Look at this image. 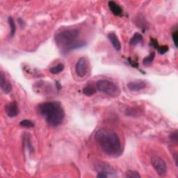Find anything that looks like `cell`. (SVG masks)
<instances>
[{
    "label": "cell",
    "instance_id": "obj_20",
    "mask_svg": "<svg viewBox=\"0 0 178 178\" xmlns=\"http://www.w3.org/2000/svg\"><path fill=\"white\" fill-rule=\"evenodd\" d=\"M157 51H158V52L160 55H164V54L168 51V47L166 45L159 46L158 48H157Z\"/></svg>",
    "mask_w": 178,
    "mask_h": 178
},
{
    "label": "cell",
    "instance_id": "obj_11",
    "mask_svg": "<svg viewBox=\"0 0 178 178\" xmlns=\"http://www.w3.org/2000/svg\"><path fill=\"white\" fill-rule=\"evenodd\" d=\"M108 38H109V41L111 42L113 47L116 51H120L121 49V45L119 40L118 36H117L116 33L114 32H111L108 34Z\"/></svg>",
    "mask_w": 178,
    "mask_h": 178
},
{
    "label": "cell",
    "instance_id": "obj_18",
    "mask_svg": "<svg viewBox=\"0 0 178 178\" xmlns=\"http://www.w3.org/2000/svg\"><path fill=\"white\" fill-rule=\"evenodd\" d=\"M20 125L21 127H27V128H31L34 127V123H33L32 121L29 120H23L20 121Z\"/></svg>",
    "mask_w": 178,
    "mask_h": 178
},
{
    "label": "cell",
    "instance_id": "obj_25",
    "mask_svg": "<svg viewBox=\"0 0 178 178\" xmlns=\"http://www.w3.org/2000/svg\"><path fill=\"white\" fill-rule=\"evenodd\" d=\"M129 63L130 64L132 65V66H133V67H138V63H136V62H135L134 61H132L131 59H130V58H129Z\"/></svg>",
    "mask_w": 178,
    "mask_h": 178
},
{
    "label": "cell",
    "instance_id": "obj_10",
    "mask_svg": "<svg viewBox=\"0 0 178 178\" xmlns=\"http://www.w3.org/2000/svg\"><path fill=\"white\" fill-rule=\"evenodd\" d=\"M6 114L11 118H13V117L17 116L19 114V109L18 107H17V103L15 102H13L6 106Z\"/></svg>",
    "mask_w": 178,
    "mask_h": 178
},
{
    "label": "cell",
    "instance_id": "obj_19",
    "mask_svg": "<svg viewBox=\"0 0 178 178\" xmlns=\"http://www.w3.org/2000/svg\"><path fill=\"white\" fill-rule=\"evenodd\" d=\"M126 177L128 178H140L141 175L137 171L128 170L126 173Z\"/></svg>",
    "mask_w": 178,
    "mask_h": 178
},
{
    "label": "cell",
    "instance_id": "obj_7",
    "mask_svg": "<svg viewBox=\"0 0 178 178\" xmlns=\"http://www.w3.org/2000/svg\"><path fill=\"white\" fill-rule=\"evenodd\" d=\"M95 170L98 171V173H103L107 174L108 176H114L116 171L114 168H113L109 164L105 162L100 161L98 162L95 164Z\"/></svg>",
    "mask_w": 178,
    "mask_h": 178
},
{
    "label": "cell",
    "instance_id": "obj_13",
    "mask_svg": "<svg viewBox=\"0 0 178 178\" xmlns=\"http://www.w3.org/2000/svg\"><path fill=\"white\" fill-rule=\"evenodd\" d=\"M142 41H143V36H142V35L139 33H136L133 36L131 40H130V44L131 45H136L140 43Z\"/></svg>",
    "mask_w": 178,
    "mask_h": 178
},
{
    "label": "cell",
    "instance_id": "obj_6",
    "mask_svg": "<svg viewBox=\"0 0 178 178\" xmlns=\"http://www.w3.org/2000/svg\"><path fill=\"white\" fill-rule=\"evenodd\" d=\"M89 66L88 61L86 57H81L77 62L75 66V72L80 77H84L88 73Z\"/></svg>",
    "mask_w": 178,
    "mask_h": 178
},
{
    "label": "cell",
    "instance_id": "obj_21",
    "mask_svg": "<svg viewBox=\"0 0 178 178\" xmlns=\"http://www.w3.org/2000/svg\"><path fill=\"white\" fill-rule=\"evenodd\" d=\"M170 139L171 140V141L173 142V143H177L178 137H177V131L173 132L172 134L170 135Z\"/></svg>",
    "mask_w": 178,
    "mask_h": 178
},
{
    "label": "cell",
    "instance_id": "obj_15",
    "mask_svg": "<svg viewBox=\"0 0 178 178\" xmlns=\"http://www.w3.org/2000/svg\"><path fill=\"white\" fill-rule=\"evenodd\" d=\"M8 22L10 26V36L11 37H13V36L15 35V32H16V26H15V23L14 22V20H13V17H9L8 18Z\"/></svg>",
    "mask_w": 178,
    "mask_h": 178
},
{
    "label": "cell",
    "instance_id": "obj_2",
    "mask_svg": "<svg viewBox=\"0 0 178 178\" xmlns=\"http://www.w3.org/2000/svg\"><path fill=\"white\" fill-rule=\"evenodd\" d=\"M80 31L76 29H68L56 33L55 41L56 45L65 52L74 50L84 47L86 42L82 40H78Z\"/></svg>",
    "mask_w": 178,
    "mask_h": 178
},
{
    "label": "cell",
    "instance_id": "obj_16",
    "mask_svg": "<svg viewBox=\"0 0 178 178\" xmlns=\"http://www.w3.org/2000/svg\"><path fill=\"white\" fill-rule=\"evenodd\" d=\"M83 93L86 96H92L95 93V90L91 86H87L83 89Z\"/></svg>",
    "mask_w": 178,
    "mask_h": 178
},
{
    "label": "cell",
    "instance_id": "obj_14",
    "mask_svg": "<svg viewBox=\"0 0 178 178\" xmlns=\"http://www.w3.org/2000/svg\"><path fill=\"white\" fill-rule=\"evenodd\" d=\"M64 70V65L63 64H58L56 66L51 67L49 69V72L53 75H57V74L60 73L61 72H62Z\"/></svg>",
    "mask_w": 178,
    "mask_h": 178
},
{
    "label": "cell",
    "instance_id": "obj_22",
    "mask_svg": "<svg viewBox=\"0 0 178 178\" xmlns=\"http://www.w3.org/2000/svg\"><path fill=\"white\" fill-rule=\"evenodd\" d=\"M177 29H175L174 31H173L172 33V38H173V42H174L175 44V47H177Z\"/></svg>",
    "mask_w": 178,
    "mask_h": 178
},
{
    "label": "cell",
    "instance_id": "obj_8",
    "mask_svg": "<svg viewBox=\"0 0 178 178\" xmlns=\"http://www.w3.org/2000/svg\"><path fill=\"white\" fill-rule=\"evenodd\" d=\"M146 82L143 80H135L127 84V88L132 91H139L146 88Z\"/></svg>",
    "mask_w": 178,
    "mask_h": 178
},
{
    "label": "cell",
    "instance_id": "obj_3",
    "mask_svg": "<svg viewBox=\"0 0 178 178\" xmlns=\"http://www.w3.org/2000/svg\"><path fill=\"white\" fill-rule=\"evenodd\" d=\"M38 111L51 127H57L64 121L65 112L59 102H47L40 104L38 106Z\"/></svg>",
    "mask_w": 178,
    "mask_h": 178
},
{
    "label": "cell",
    "instance_id": "obj_9",
    "mask_svg": "<svg viewBox=\"0 0 178 178\" xmlns=\"http://www.w3.org/2000/svg\"><path fill=\"white\" fill-rule=\"evenodd\" d=\"M0 85H1V88L5 93H9L11 89H12V86H11L9 81H8L6 79L5 75H4V73H1L0 75Z\"/></svg>",
    "mask_w": 178,
    "mask_h": 178
},
{
    "label": "cell",
    "instance_id": "obj_1",
    "mask_svg": "<svg viewBox=\"0 0 178 178\" xmlns=\"http://www.w3.org/2000/svg\"><path fill=\"white\" fill-rule=\"evenodd\" d=\"M95 139L101 150L108 156L118 157L122 155L120 140L114 130L107 128L99 130L95 134Z\"/></svg>",
    "mask_w": 178,
    "mask_h": 178
},
{
    "label": "cell",
    "instance_id": "obj_12",
    "mask_svg": "<svg viewBox=\"0 0 178 178\" xmlns=\"http://www.w3.org/2000/svg\"><path fill=\"white\" fill-rule=\"evenodd\" d=\"M109 4V7L111 10V13L116 16H120L123 13V9L120 7V6L119 5L114 1H109L108 2Z\"/></svg>",
    "mask_w": 178,
    "mask_h": 178
},
{
    "label": "cell",
    "instance_id": "obj_17",
    "mask_svg": "<svg viewBox=\"0 0 178 178\" xmlns=\"http://www.w3.org/2000/svg\"><path fill=\"white\" fill-rule=\"evenodd\" d=\"M155 58V53L154 52H151L149 55H148L147 57H145L144 58L143 61V65L145 66H149L151 64H152L153 60Z\"/></svg>",
    "mask_w": 178,
    "mask_h": 178
},
{
    "label": "cell",
    "instance_id": "obj_4",
    "mask_svg": "<svg viewBox=\"0 0 178 178\" xmlns=\"http://www.w3.org/2000/svg\"><path fill=\"white\" fill-rule=\"evenodd\" d=\"M96 87L99 91L113 98L118 97L120 93L118 86L109 80H101L98 81L96 84Z\"/></svg>",
    "mask_w": 178,
    "mask_h": 178
},
{
    "label": "cell",
    "instance_id": "obj_24",
    "mask_svg": "<svg viewBox=\"0 0 178 178\" xmlns=\"http://www.w3.org/2000/svg\"><path fill=\"white\" fill-rule=\"evenodd\" d=\"M109 176L107 174H105V173H98V175H97V177L98 178H106V177H108Z\"/></svg>",
    "mask_w": 178,
    "mask_h": 178
},
{
    "label": "cell",
    "instance_id": "obj_26",
    "mask_svg": "<svg viewBox=\"0 0 178 178\" xmlns=\"http://www.w3.org/2000/svg\"><path fill=\"white\" fill-rule=\"evenodd\" d=\"M173 157H174V160H175V164H176V166H177V152L175 153V154L174 155V156H173Z\"/></svg>",
    "mask_w": 178,
    "mask_h": 178
},
{
    "label": "cell",
    "instance_id": "obj_23",
    "mask_svg": "<svg viewBox=\"0 0 178 178\" xmlns=\"http://www.w3.org/2000/svg\"><path fill=\"white\" fill-rule=\"evenodd\" d=\"M150 45L152 46L154 48L157 49L159 47V44H158V42H157V40L156 39H154V38H152L151 39V41H150Z\"/></svg>",
    "mask_w": 178,
    "mask_h": 178
},
{
    "label": "cell",
    "instance_id": "obj_5",
    "mask_svg": "<svg viewBox=\"0 0 178 178\" xmlns=\"http://www.w3.org/2000/svg\"><path fill=\"white\" fill-rule=\"evenodd\" d=\"M151 164L159 176H164L167 172V166L164 160L160 157H153L151 159Z\"/></svg>",
    "mask_w": 178,
    "mask_h": 178
}]
</instances>
